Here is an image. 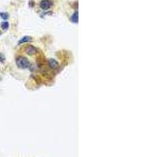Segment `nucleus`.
<instances>
[{"label": "nucleus", "mask_w": 157, "mask_h": 157, "mask_svg": "<svg viewBox=\"0 0 157 157\" xmlns=\"http://www.w3.org/2000/svg\"><path fill=\"white\" fill-rule=\"evenodd\" d=\"M17 64L21 68H28L30 66V62L24 57H19L17 59Z\"/></svg>", "instance_id": "1"}, {"label": "nucleus", "mask_w": 157, "mask_h": 157, "mask_svg": "<svg viewBox=\"0 0 157 157\" xmlns=\"http://www.w3.org/2000/svg\"><path fill=\"white\" fill-rule=\"evenodd\" d=\"M51 5H52V2L50 0H43V1H41L39 6H40V8L42 9L47 10V9H48L50 8Z\"/></svg>", "instance_id": "2"}, {"label": "nucleus", "mask_w": 157, "mask_h": 157, "mask_svg": "<svg viewBox=\"0 0 157 157\" xmlns=\"http://www.w3.org/2000/svg\"><path fill=\"white\" fill-rule=\"evenodd\" d=\"M48 64H49L50 68H52V69H56V68H58V63L54 59H49L48 60Z\"/></svg>", "instance_id": "3"}, {"label": "nucleus", "mask_w": 157, "mask_h": 157, "mask_svg": "<svg viewBox=\"0 0 157 157\" xmlns=\"http://www.w3.org/2000/svg\"><path fill=\"white\" fill-rule=\"evenodd\" d=\"M26 52L29 55H32V54H36V53L38 52V50L35 47H32V46H29L27 47L26 49Z\"/></svg>", "instance_id": "4"}, {"label": "nucleus", "mask_w": 157, "mask_h": 157, "mask_svg": "<svg viewBox=\"0 0 157 157\" xmlns=\"http://www.w3.org/2000/svg\"><path fill=\"white\" fill-rule=\"evenodd\" d=\"M30 41H32V38L29 37V36H25V37H24L23 39H21L19 41V43L21 44V43H24L30 42Z\"/></svg>", "instance_id": "5"}, {"label": "nucleus", "mask_w": 157, "mask_h": 157, "mask_svg": "<svg viewBox=\"0 0 157 157\" xmlns=\"http://www.w3.org/2000/svg\"><path fill=\"white\" fill-rule=\"evenodd\" d=\"M72 21L74 23H78V11H76L72 17Z\"/></svg>", "instance_id": "6"}, {"label": "nucleus", "mask_w": 157, "mask_h": 157, "mask_svg": "<svg viewBox=\"0 0 157 157\" xmlns=\"http://www.w3.org/2000/svg\"><path fill=\"white\" fill-rule=\"evenodd\" d=\"M1 27H2V28L3 30H6V29H8V28H9V23H8L7 21H3V22L1 24Z\"/></svg>", "instance_id": "7"}, {"label": "nucleus", "mask_w": 157, "mask_h": 157, "mask_svg": "<svg viewBox=\"0 0 157 157\" xmlns=\"http://www.w3.org/2000/svg\"><path fill=\"white\" fill-rule=\"evenodd\" d=\"M0 16L3 19H7L8 18V14L6 13H0Z\"/></svg>", "instance_id": "8"}, {"label": "nucleus", "mask_w": 157, "mask_h": 157, "mask_svg": "<svg viewBox=\"0 0 157 157\" xmlns=\"http://www.w3.org/2000/svg\"><path fill=\"white\" fill-rule=\"evenodd\" d=\"M0 35H1V33H0Z\"/></svg>", "instance_id": "9"}]
</instances>
